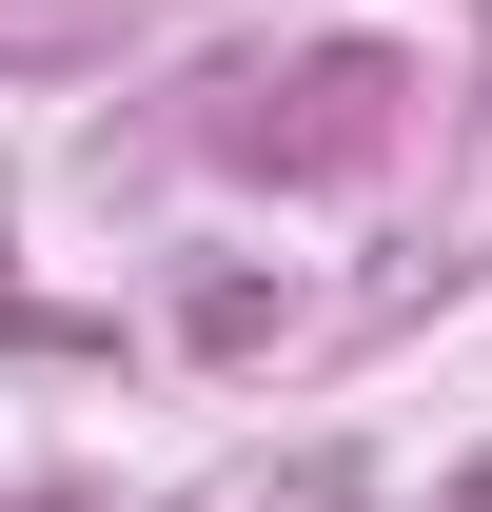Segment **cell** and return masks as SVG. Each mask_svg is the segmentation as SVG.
Masks as SVG:
<instances>
[]
</instances>
